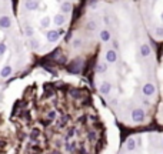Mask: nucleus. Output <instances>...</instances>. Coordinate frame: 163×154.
Here are the masks:
<instances>
[{
  "label": "nucleus",
  "mask_w": 163,
  "mask_h": 154,
  "mask_svg": "<svg viewBox=\"0 0 163 154\" xmlns=\"http://www.w3.org/2000/svg\"><path fill=\"white\" fill-rule=\"evenodd\" d=\"M17 22L33 56L46 57L67 37L72 17L51 6L50 0H22Z\"/></svg>",
  "instance_id": "obj_3"
},
{
  "label": "nucleus",
  "mask_w": 163,
  "mask_h": 154,
  "mask_svg": "<svg viewBox=\"0 0 163 154\" xmlns=\"http://www.w3.org/2000/svg\"><path fill=\"white\" fill-rule=\"evenodd\" d=\"M139 13L152 40L163 43V0H142Z\"/></svg>",
  "instance_id": "obj_6"
},
{
  "label": "nucleus",
  "mask_w": 163,
  "mask_h": 154,
  "mask_svg": "<svg viewBox=\"0 0 163 154\" xmlns=\"http://www.w3.org/2000/svg\"><path fill=\"white\" fill-rule=\"evenodd\" d=\"M89 13L53 53L57 66L87 80L119 124L150 126L160 104L159 56L139 10L92 0Z\"/></svg>",
  "instance_id": "obj_2"
},
{
  "label": "nucleus",
  "mask_w": 163,
  "mask_h": 154,
  "mask_svg": "<svg viewBox=\"0 0 163 154\" xmlns=\"http://www.w3.org/2000/svg\"><path fill=\"white\" fill-rule=\"evenodd\" d=\"M34 59L10 10V2L0 0V81L7 83L32 70Z\"/></svg>",
  "instance_id": "obj_4"
},
{
  "label": "nucleus",
  "mask_w": 163,
  "mask_h": 154,
  "mask_svg": "<svg viewBox=\"0 0 163 154\" xmlns=\"http://www.w3.org/2000/svg\"><path fill=\"white\" fill-rule=\"evenodd\" d=\"M119 123L82 76L37 66L0 81V154H116Z\"/></svg>",
  "instance_id": "obj_1"
},
{
  "label": "nucleus",
  "mask_w": 163,
  "mask_h": 154,
  "mask_svg": "<svg viewBox=\"0 0 163 154\" xmlns=\"http://www.w3.org/2000/svg\"><path fill=\"white\" fill-rule=\"evenodd\" d=\"M116 154H163V130H144L122 140Z\"/></svg>",
  "instance_id": "obj_5"
}]
</instances>
